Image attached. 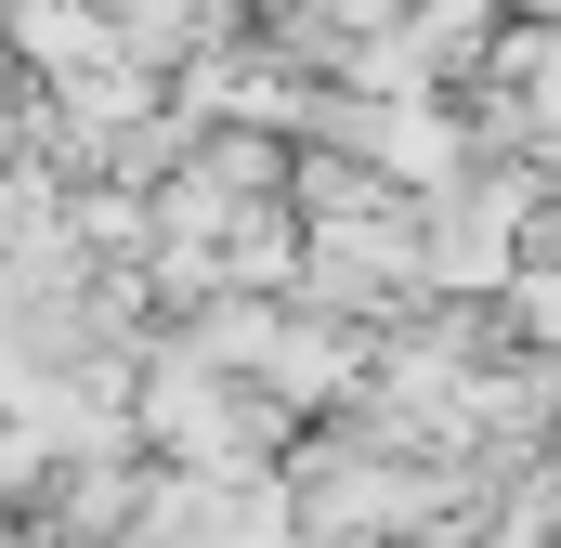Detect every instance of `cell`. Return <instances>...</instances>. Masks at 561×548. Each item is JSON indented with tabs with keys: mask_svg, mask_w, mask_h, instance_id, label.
Listing matches in <instances>:
<instances>
[{
	"mask_svg": "<svg viewBox=\"0 0 561 548\" xmlns=\"http://www.w3.org/2000/svg\"><path fill=\"white\" fill-rule=\"evenodd\" d=\"M510 327H523V353H549V366H561V262H536L523 287H510Z\"/></svg>",
	"mask_w": 561,
	"mask_h": 548,
	"instance_id": "cell-1",
	"label": "cell"
}]
</instances>
